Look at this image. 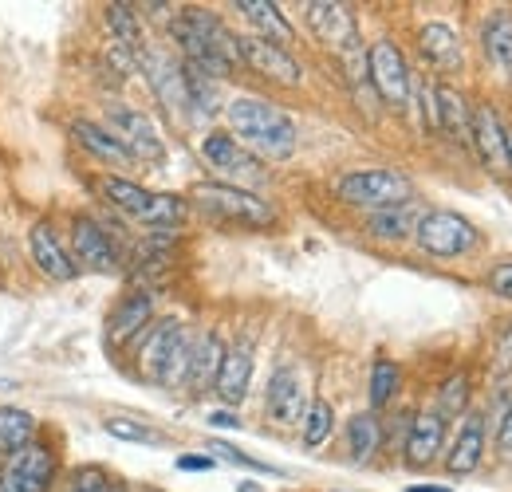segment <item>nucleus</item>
I'll return each instance as SVG.
<instances>
[{"instance_id": "f257e3e1", "label": "nucleus", "mask_w": 512, "mask_h": 492, "mask_svg": "<svg viewBox=\"0 0 512 492\" xmlns=\"http://www.w3.org/2000/svg\"><path fill=\"white\" fill-rule=\"evenodd\" d=\"M170 36L178 40V48L186 52V63L205 71L209 79H225L241 67L237 56V36L205 8H182L170 20Z\"/></svg>"}, {"instance_id": "ddd939ff", "label": "nucleus", "mask_w": 512, "mask_h": 492, "mask_svg": "<svg viewBox=\"0 0 512 492\" xmlns=\"http://www.w3.org/2000/svg\"><path fill=\"white\" fill-rule=\"evenodd\" d=\"M304 16H308L312 36H316L320 44H327L331 52H339V56L359 52V28H355V12H351L347 4L312 0V4H304Z\"/></svg>"}, {"instance_id": "f3484780", "label": "nucleus", "mask_w": 512, "mask_h": 492, "mask_svg": "<svg viewBox=\"0 0 512 492\" xmlns=\"http://www.w3.org/2000/svg\"><path fill=\"white\" fill-rule=\"evenodd\" d=\"M142 63V71H146V79H150V87H154V95L162 99V107L170 111V115H186L190 111V103H186V75H182V63L174 60V56H166V52H142L138 56Z\"/></svg>"}, {"instance_id": "4468645a", "label": "nucleus", "mask_w": 512, "mask_h": 492, "mask_svg": "<svg viewBox=\"0 0 512 492\" xmlns=\"http://www.w3.org/2000/svg\"><path fill=\"white\" fill-rule=\"evenodd\" d=\"M71 260L79 268H91V272H119L123 268V256L111 241V233L95 217L71 221Z\"/></svg>"}, {"instance_id": "2eb2a0df", "label": "nucleus", "mask_w": 512, "mask_h": 492, "mask_svg": "<svg viewBox=\"0 0 512 492\" xmlns=\"http://www.w3.org/2000/svg\"><path fill=\"white\" fill-rule=\"evenodd\" d=\"M469 146L477 150L485 170L509 174V126H505L501 111L493 103H477L473 107V142Z\"/></svg>"}, {"instance_id": "a211bd4d", "label": "nucleus", "mask_w": 512, "mask_h": 492, "mask_svg": "<svg viewBox=\"0 0 512 492\" xmlns=\"http://www.w3.org/2000/svg\"><path fill=\"white\" fill-rule=\"evenodd\" d=\"M446 449V418L438 410H422L410 418V430L402 441V457L410 469H430L438 453Z\"/></svg>"}, {"instance_id": "7ed1b4c3", "label": "nucleus", "mask_w": 512, "mask_h": 492, "mask_svg": "<svg viewBox=\"0 0 512 492\" xmlns=\"http://www.w3.org/2000/svg\"><path fill=\"white\" fill-rule=\"evenodd\" d=\"M190 347H193V335L182 319H174V315L154 319V323L138 335L134 367H138L142 378H150V382H158V386H166V390H178V386H186Z\"/></svg>"}, {"instance_id": "9d476101", "label": "nucleus", "mask_w": 512, "mask_h": 492, "mask_svg": "<svg viewBox=\"0 0 512 492\" xmlns=\"http://www.w3.org/2000/svg\"><path fill=\"white\" fill-rule=\"evenodd\" d=\"M107 130L123 142V150L134 162H146V166L166 162V142H162L158 126L150 123V115L134 111L130 103H107Z\"/></svg>"}, {"instance_id": "5701e85b", "label": "nucleus", "mask_w": 512, "mask_h": 492, "mask_svg": "<svg viewBox=\"0 0 512 492\" xmlns=\"http://www.w3.org/2000/svg\"><path fill=\"white\" fill-rule=\"evenodd\" d=\"M434 103H438V130L449 134L453 142L469 146L473 142V107H469V99L457 87L434 83Z\"/></svg>"}, {"instance_id": "39448f33", "label": "nucleus", "mask_w": 512, "mask_h": 492, "mask_svg": "<svg viewBox=\"0 0 512 492\" xmlns=\"http://www.w3.org/2000/svg\"><path fill=\"white\" fill-rule=\"evenodd\" d=\"M103 197L115 209H123L130 221H138L146 229H158V233L178 229L186 221V201L182 197H174V193H150V189H142V185L130 182V178H103Z\"/></svg>"}, {"instance_id": "37998d69", "label": "nucleus", "mask_w": 512, "mask_h": 492, "mask_svg": "<svg viewBox=\"0 0 512 492\" xmlns=\"http://www.w3.org/2000/svg\"><path fill=\"white\" fill-rule=\"evenodd\" d=\"M209 426H221V430H237V426H241V418H237V414H229V410H213V414H209Z\"/></svg>"}, {"instance_id": "4c0bfd02", "label": "nucleus", "mask_w": 512, "mask_h": 492, "mask_svg": "<svg viewBox=\"0 0 512 492\" xmlns=\"http://www.w3.org/2000/svg\"><path fill=\"white\" fill-rule=\"evenodd\" d=\"M465 394H469V378L465 374H453L446 386H442V398H438V414L442 418H453V414H461L465 410Z\"/></svg>"}, {"instance_id": "cd10ccee", "label": "nucleus", "mask_w": 512, "mask_h": 492, "mask_svg": "<svg viewBox=\"0 0 512 492\" xmlns=\"http://www.w3.org/2000/svg\"><path fill=\"white\" fill-rule=\"evenodd\" d=\"M418 48L438 71H461V40H457V32L449 24H438V20L426 24L418 32Z\"/></svg>"}, {"instance_id": "f8f14e48", "label": "nucleus", "mask_w": 512, "mask_h": 492, "mask_svg": "<svg viewBox=\"0 0 512 492\" xmlns=\"http://www.w3.org/2000/svg\"><path fill=\"white\" fill-rule=\"evenodd\" d=\"M237 56H241V63L249 71L272 79V83H280V87H300L304 83V67L296 63V56L288 48H280V44L260 40L253 32L249 36H237Z\"/></svg>"}, {"instance_id": "c756f323", "label": "nucleus", "mask_w": 512, "mask_h": 492, "mask_svg": "<svg viewBox=\"0 0 512 492\" xmlns=\"http://www.w3.org/2000/svg\"><path fill=\"white\" fill-rule=\"evenodd\" d=\"M383 449V422L375 414H355L347 422V453L355 465H367Z\"/></svg>"}, {"instance_id": "0eeeda50", "label": "nucleus", "mask_w": 512, "mask_h": 492, "mask_svg": "<svg viewBox=\"0 0 512 492\" xmlns=\"http://www.w3.org/2000/svg\"><path fill=\"white\" fill-rule=\"evenodd\" d=\"M56 477H60V453L40 433L20 453L0 461V492H52Z\"/></svg>"}, {"instance_id": "20e7f679", "label": "nucleus", "mask_w": 512, "mask_h": 492, "mask_svg": "<svg viewBox=\"0 0 512 492\" xmlns=\"http://www.w3.org/2000/svg\"><path fill=\"white\" fill-rule=\"evenodd\" d=\"M190 197L205 217H213L221 225H241V229H272L276 225V209L264 197H256L253 189H241V185L197 182Z\"/></svg>"}, {"instance_id": "412c9836", "label": "nucleus", "mask_w": 512, "mask_h": 492, "mask_svg": "<svg viewBox=\"0 0 512 492\" xmlns=\"http://www.w3.org/2000/svg\"><path fill=\"white\" fill-rule=\"evenodd\" d=\"M249 382H253V347H249V339H237L233 347H225V359H221L213 390H217V398L225 406H237V402H245Z\"/></svg>"}, {"instance_id": "f704fd0d", "label": "nucleus", "mask_w": 512, "mask_h": 492, "mask_svg": "<svg viewBox=\"0 0 512 492\" xmlns=\"http://www.w3.org/2000/svg\"><path fill=\"white\" fill-rule=\"evenodd\" d=\"M398 386H402V370H398V363H390V359H375V367H371V386H367L371 406H375V410L390 406V402H394V394H398Z\"/></svg>"}, {"instance_id": "423d86ee", "label": "nucleus", "mask_w": 512, "mask_h": 492, "mask_svg": "<svg viewBox=\"0 0 512 492\" xmlns=\"http://www.w3.org/2000/svg\"><path fill=\"white\" fill-rule=\"evenodd\" d=\"M335 197L343 205H355V209H367V213H379V209H394V205H406L414 201V182L402 174V170H351L335 182Z\"/></svg>"}, {"instance_id": "dca6fc26", "label": "nucleus", "mask_w": 512, "mask_h": 492, "mask_svg": "<svg viewBox=\"0 0 512 492\" xmlns=\"http://www.w3.org/2000/svg\"><path fill=\"white\" fill-rule=\"evenodd\" d=\"M308 410V390L296 367H280L268 378V394H264V414L276 426H300Z\"/></svg>"}, {"instance_id": "bb28decb", "label": "nucleus", "mask_w": 512, "mask_h": 492, "mask_svg": "<svg viewBox=\"0 0 512 492\" xmlns=\"http://www.w3.org/2000/svg\"><path fill=\"white\" fill-rule=\"evenodd\" d=\"M71 134H75V142L87 150V154H95L99 162H107V166H119V170H127L130 158L127 150H123V142L107 130V126L99 123H87V119H79V123H71Z\"/></svg>"}, {"instance_id": "79ce46f5", "label": "nucleus", "mask_w": 512, "mask_h": 492, "mask_svg": "<svg viewBox=\"0 0 512 492\" xmlns=\"http://www.w3.org/2000/svg\"><path fill=\"white\" fill-rule=\"evenodd\" d=\"M213 465H217L213 457H193V453L178 457V469H186V473H205V469H213Z\"/></svg>"}, {"instance_id": "ea45409f", "label": "nucleus", "mask_w": 512, "mask_h": 492, "mask_svg": "<svg viewBox=\"0 0 512 492\" xmlns=\"http://www.w3.org/2000/svg\"><path fill=\"white\" fill-rule=\"evenodd\" d=\"M209 449H213V461H217V457H225V461H233V465H245V469H268V465H260V461H253V457L237 453V449H233V445H225V441H213Z\"/></svg>"}, {"instance_id": "f03ea898", "label": "nucleus", "mask_w": 512, "mask_h": 492, "mask_svg": "<svg viewBox=\"0 0 512 492\" xmlns=\"http://www.w3.org/2000/svg\"><path fill=\"white\" fill-rule=\"evenodd\" d=\"M229 126H233V138L253 154V158H268V162H284L296 154V123L272 107L268 99H256V95H237L229 107Z\"/></svg>"}, {"instance_id": "7c9ffc66", "label": "nucleus", "mask_w": 512, "mask_h": 492, "mask_svg": "<svg viewBox=\"0 0 512 492\" xmlns=\"http://www.w3.org/2000/svg\"><path fill=\"white\" fill-rule=\"evenodd\" d=\"M36 437V418L20 406H0V461L20 453Z\"/></svg>"}, {"instance_id": "a18cd8bd", "label": "nucleus", "mask_w": 512, "mask_h": 492, "mask_svg": "<svg viewBox=\"0 0 512 492\" xmlns=\"http://www.w3.org/2000/svg\"><path fill=\"white\" fill-rule=\"evenodd\" d=\"M237 492H264V489H260L256 481H241V485H237Z\"/></svg>"}, {"instance_id": "b1692460", "label": "nucleus", "mask_w": 512, "mask_h": 492, "mask_svg": "<svg viewBox=\"0 0 512 492\" xmlns=\"http://www.w3.org/2000/svg\"><path fill=\"white\" fill-rule=\"evenodd\" d=\"M481 453H485V418L481 414H469L465 426L453 437V445H449L446 469L453 477H465V473H473L481 465Z\"/></svg>"}, {"instance_id": "a19ab883", "label": "nucleus", "mask_w": 512, "mask_h": 492, "mask_svg": "<svg viewBox=\"0 0 512 492\" xmlns=\"http://www.w3.org/2000/svg\"><path fill=\"white\" fill-rule=\"evenodd\" d=\"M497 453L512 461V406L505 410V418H501V426H497Z\"/></svg>"}, {"instance_id": "1a4fd4ad", "label": "nucleus", "mask_w": 512, "mask_h": 492, "mask_svg": "<svg viewBox=\"0 0 512 492\" xmlns=\"http://www.w3.org/2000/svg\"><path fill=\"white\" fill-rule=\"evenodd\" d=\"M367 79L379 91L386 107H410L414 95V71L394 40H375L367 48Z\"/></svg>"}, {"instance_id": "09e8293b", "label": "nucleus", "mask_w": 512, "mask_h": 492, "mask_svg": "<svg viewBox=\"0 0 512 492\" xmlns=\"http://www.w3.org/2000/svg\"><path fill=\"white\" fill-rule=\"evenodd\" d=\"M146 492H154V489H146Z\"/></svg>"}, {"instance_id": "6e6552de", "label": "nucleus", "mask_w": 512, "mask_h": 492, "mask_svg": "<svg viewBox=\"0 0 512 492\" xmlns=\"http://www.w3.org/2000/svg\"><path fill=\"white\" fill-rule=\"evenodd\" d=\"M414 241L426 256L434 260H453V256H465L477 248V225L453 209H434V213H422L418 229H414Z\"/></svg>"}, {"instance_id": "e433bc0d", "label": "nucleus", "mask_w": 512, "mask_h": 492, "mask_svg": "<svg viewBox=\"0 0 512 492\" xmlns=\"http://www.w3.org/2000/svg\"><path fill=\"white\" fill-rule=\"evenodd\" d=\"M111 485H115V477L103 465H83V469L71 473L64 492H111Z\"/></svg>"}, {"instance_id": "49530a36", "label": "nucleus", "mask_w": 512, "mask_h": 492, "mask_svg": "<svg viewBox=\"0 0 512 492\" xmlns=\"http://www.w3.org/2000/svg\"><path fill=\"white\" fill-rule=\"evenodd\" d=\"M111 492H127V485H123V481H115V485H111Z\"/></svg>"}, {"instance_id": "2f4dec72", "label": "nucleus", "mask_w": 512, "mask_h": 492, "mask_svg": "<svg viewBox=\"0 0 512 492\" xmlns=\"http://www.w3.org/2000/svg\"><path fill=\"white\" fill-rule=\"evenodd\" d=\"M107 28H111V36L127 48L130 56H142V52H146V44H142V24H138L134 4H123V0L107 4Z\"/></svg>"}, {"instance_id": "c85d7f7f", "label": "nucleus", "mask_w": 512, "mask_h": 492, "mask_svg": "<svg viewBox=\"0 0 512 492\" xmlns=\"http://www.w3.org/2000/svg\"><path fill=\"white\" fill-rule=\"evenodd\" d=\"M418 221H422V213L414 209V201H406V205H394V209L367 213V233L375 241H406V237H414Z\"/></svg>"}, {"instance_id": "4be33fe9", "label": "nucleus", "mask_w": 512, "mask_h": 492, "mask_svg": "<svg viewBox=\"0 0 512 492\" xmlns=\"http://www.w3.org/2000/svg\"><path fill=\"white\" fill-rule=\"evenodd\" d=\"M225 359V343L217 331H201L190 347V370H186V390L190 394H205L217 382V370Z\"/></svg>"}, {"instance_id": "6ab92c4d", "label": "nucleus", "mask_w": 512, "mask_h": 492, "mask_svg": "<svg viewBox=\"0 0 512 492\" xmlns=\"http://www.w3.org/2000/svg\"><path fill=\"white\" fill-rule=\"evenodd\" d=\"M28 252H32V260H36V268L48 276V280H75L79 276V264L71 260V252L60 245V237H56V229L48 225V221H40V225H32L28 229Z\"/></svg>"}, {"instance_id": "72a5a7b5", "label": "nucleus", "mask_w": 512, "mask_h": 492, "mask_svg": "<svg viewBox=\"0 0 512 492\" xmlns=\"http://www.w3.org/2000/svg\"><path fill=\"white\" fill-rule=\"evenodd\" d=\"M300 426H304V445H308V449H320L323 441L331 437V430H335V410H331V402H327V398H312Z\"/></svg>"}, {"instance_id": "393cba45", "label": "nucleus", "mask_w": 512, "mask_h": 492, "mask_svg": "<svg viewBox=\"0 0 512 492\" xmlns=\"http://www.w3.org/2000/svg\"><path fill=\"white\" fill-rule=\"evenodd\" d=\"M481 52H485V63L512 83V16L509 12H493L485 24H481Z\"/></svg>"}, {"instance_id": "473e14b6", "label": "nucleus", "mask_w": 512, "mask_h": 492, "mask_svg": "<svg viewBox=\"0 0 512 492\" xmlns=\"http://www.w3.org/2000/svg\"><path fill=\"white\" fill-rule=\"evenodd\" d=\"M182 75H186V103H190L193 115H213L221 107L217 99V79H209L205 71H197L190 63H182Z\"/></svg>"}, {"instance_id": "c9c22d12", "label": "nucleus", "mask_w": 512, "mask_h": 492, "mask_svg": "<svg viewBox=\"0 0 512 492\" xmlns=\"http://www.w3.org/2000/svg\"><path fill=\"white\" fill-rule=\"evenodd\" d=\"M103 430L111 433V437H119V441H134V445H158V441H162V433L150 430V426L138 422V418H127V414L103 418Z\"/></svg>"}, {"instance_id": "de8ad7c7", "label": "nucleus", "mask_w": 512, "mask_h": 492, "mask_svg": "<svg viewBox=\"0 0 512 492\" xmlns=\"http://www.w3.org/2000/svg\"><path fill=\"white\" fill-rule=\"evenodd\" d=\"M509 174H512V126H509Z\"/></svg>"}, {"instance_id": "aec40b11", "label": "nucleus", "mask_w": 512, "mask_h": 492, "mask_svg": "<svg viewBox=\"0 0 512 492\" xmlns=\"http://www.w3.org/2000/svg\"><path fill=\"white\" fill-rule=\"evenodd\" d=\"M150 323H154V296L150 292H127L107 315V343L123 347L130 339H138Z\"/></svg>"}, {"instance_id": "58836bf2", "label": "nucleus", "mask_w": 512, "mask_h": 492, "mask_svg": "<svg viewBox=\"0 0 512 492\" xmlns=\"http://www.w3.org/2000/svg\"><path fill=\"white\" fill-rule=\"evenodd\" d=\"M489 292H497L501 300H512V256L489 272Z\"/></svg>"}, {"instance_id": "9b49d317", "label": "nucleus", "mask_w": 512, "mask_h": 492, "mask_svg": "<svg viewBox=\"0 0 512 492\" xmlns=\"http://www.w3.org/2000/svg\"><path fill=\"white\" fill-rule=\"evenodd\" d=\"M201 158H205V166H213V174L221 178L225 185H256L264 182V166H260V158H253L233 134H225V130H213V134H205L201 138Z\"/></svg>"}, {"instance_id": "a878e982", "label": "nucleus", "mask_w": 512, "mask_h": 492, "mask_svg": "<svg viewBox=\"0 0 512 492\" xmlns=\"http://www.w3.org/2000/svg\"><path fill=\"white\" fill-rule=\"evenodd\" d=\"M249 24H253L260 40H268V44H280V48H288L292 40H296V32H292V24L284 20V12H280V4H272V0H237L233 4Z\"/></svg>"}, {"instance_id": "c03bdc74", "label": "nucleus", "mask_w": 512, "mask_h": 492, "mask_svg": "<svg viewBox=\"0 0 512 492\" xmlns=\"http://www.w3.org/2000/svg\"><path fill=\"white\" fill-rule=\"evenodd\" d=\"M406 492H449L446 485H414V489H406Z\"/></svg>"}]
</instances>
